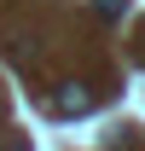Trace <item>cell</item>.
<instances>
[{"label":"cell","instance_id":"6da1fadb","mask_svg":"<svg viewBox=\"0 0 145 151\" xmlns=\"http://www.w3.org/2000/svg\"><path fill=\"white\" fill-rule=\"evenodd\" d=\"M52 111H58V116H87V111H93V87H81V81H64V87L52 93Z\"/></svg>","mask_w":145,"mask_h":151},{"label":"cell","instance_id":"7a4b0ae2","mask_svg":"<svg viewBox=\"0 0 145 151\" xmlns=\"http://www.w3.org/2000/svg\"><path fill=\"white\" fill-rule=\"evenodd\" d=\"M93 6H99V18H122L128 12V0H93Z\"/></svg>","mask_w":145,"mask_h":151},{"label":"cell","instance_id":"3957f363","mask_svg":"<svg viewBox=\"0 0 145 151\" xmlns=\"http://www.w3.org/2000/svg\"><path fill=\"white\" fill-rule=\"evenodd\" d=\"M6 151H29V145H23V139H12V145H6Z\"/></svg>","mask_w":145,"mask_h":151}]
</instances>
